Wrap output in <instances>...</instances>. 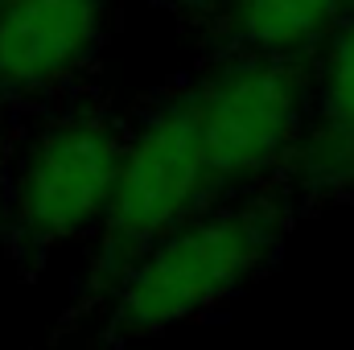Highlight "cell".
Segmentation results:
<instances>
[{"label": "cell", "instance_id": "cell-4", "mask_svg": "<svg viewBox=\"0 0 354 350\" xmlns=\"http://www.w3.org/2000/svg\"><path fill=\"white\" fill-rule=\"evenodd\" d=\"M124 161V132L103 116H62L29 136L8 169L4 214L33 248L99 235Z\"/></svg>", "mask_w": 354, "mask_h": 350}, {"label": "cell", "instance_id": "cell-6", "mask_svg": "<svg viewBox=\"0 0 354 350\" xmlns=\"http://www.w3.org/2000/svg\"><path fill=\"white\" fill-rule=\"evenodd\" d=\"M223 33L243 54L301 62L346 17V0H214Z\"/></svg>", "mask_w": 354, "mask_h": 350}, {"label": "cell", "instance_id": "cell-1", "mask_svg": "<svg viewBox=\"0 0 354 350\" xmlns=\"http://www.w3.org/2000/svg\"><path fill=\"white\" fill-rule=\"evenodd\" d=\"M280 235L284 210L264 194L206 206L111 280V326L124 338H149L218 309L264 272Z\"/></svg>", "mask_w": 354, "mask_h": 350}, {"label": "cell", "instance_id": "cell-5", "mask_svg": "<svg viewBox=\"0 0 354 350\" xmlns=\"http://www.w3.org/2000/svg\"><path fill=\"white\" fill-rule=\"evenodd\" d=\"M107 0H0V99L66 87L103 42Z\"/></svg>", "mask_w": 354, "mask_h": 350}, {"label": "cell", "instance_id": "cell-9", "mask_svg": "<svg viewBox=\"0 0 354 350\" xmlns=\"http://www.w3.org/2000/svg\"><path fill=\"white\" fill-rule=\"evenodd\" d=\"M4 198H8V165L0 157V214H4Z\"/></svg>", "mask_w": 354, "mask_h": 350}, {"label": "cell", "instance_id": "cell-11", "mask_svg": "<svg viewBox=\"0 0 354 350\" xmlns=\"http://www.w3.org/2000/svg\"><path fill=\"white\" fill-rule=\"evenodd\" d=\"M346 8H354V0H346Z\"/></svg>", "mask_w": 354, "mask_h": 350}, {"label": "cell", "instance_id": "cell-8", "mask_svg": "<svg viewBox=\"0 0 354 350\" xmlns=\"http://www.w3.org/2000/svg\"><path fill=\"white\" fill-rule=\"evenodd\" d=\"M313 116L354 132V8L330 29L313 54Z\"/></svg>", "mask_w": 354, "mask_h": 350}, {"label": "cell", "instance_id": "cell-7", "mask_svg": "<svg viewBox=\"0 0 354 350\" xmlns=\"http://www.w3.org/2000/svg\"><path fill=\"white\" fill-rule=\"evenodd\" d=\"M288 174L297 177L301 190H313V194L354 190V132L313 116L288 161Z\"/></svg>", "mask_w": 354, "mask_h": 350}, {"label": "cell", "instance_id": "cell-10", "mask_svg": "<svg viewBox=\"0 0 354 350\" xmlns=\"http://www.w3.org/2000/svg\"><path fill=\"white\" fill-rule=\"evenodd\" d=\"M174 4H185V8H202V4H214V0H174Z\"/></svg>", "mask_w": 354, "mask_h": 350}, {"label": "cell", "instance_id": "cell-3", "mask_svg": "<svg viewBox=\"0 0 354 350\" xmlns=\"http://www.w3.org/2000/svg\"><path fill=\"white\" fill-rule=\"evenodd\" d=\"M223 198L227 190L210 165L198 120L177 91L124 136L111 210L99 227L103 272H111L115 280L149 243Z\"/></svg>", "mask_w": 354, "mask_h": 350}, {"label": "cell", "instance_id": "cell-2", "mask_svg": "<svg viewBox=\"0 0 354 350\" xmlns=\"http://www.w3.org/2000/svg\"><path fill=\"white\" fill-rule=\"evenodd\" d=\"M223 190H248L288 161L313 120V83L301 62L231 50L181 87Z\"/></svg>", "mask_w": 354, "mask_h": 350}]
</instances>
